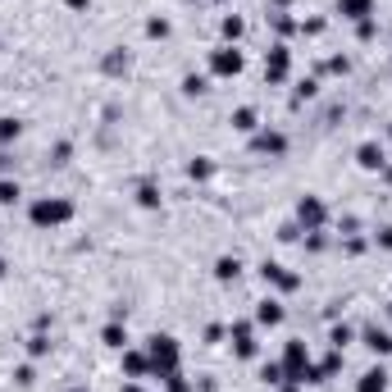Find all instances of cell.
<instances>
[{
	"label": "cell",
	"mask_w": 392,
	"mask_h": 392,
	"mask_svg": "<svg viewBox=\"0 0 392 392\" xmlns=\"http://www.w3.org/2000/svg\"><path fill=\"white\" fill-rule=\"evenodd\" d=\"M27 219H32L37 228H55V224H69V219H73V201H64V196H42V201H32V210H27Z\"/></svg>",
	"instance_id": "6da1fadb"
},
{
	"label": "cell",
	"mask_w": 392,
	"mask_h": 392,
	"mask_svg": "<svg viewBox=\"0 0 392 392\" xmlns=\"http://www.w3.org/2000/svg\"><path fill=\"white\" fill-rule=\"evenodd\" d=\"M146 356H151V374H174L178 369V356H183V351H178V342L169 338V333H156V338H151V347H146Z\"/></svg>",
	"instance_id": "7a4b0ae2"
},
{
	"label": "cell",
	"mask_w": 392,
	"mask_h": 392,
	"mask_svg": "<svg viewBox=\"0 0 392 392\" xmlns=\"http://www.w3.org/2000/svg\"><path fill=\"white\" fill-rule=\"evenodd\" d=\"M242 51H237V46H219V51H210V73H215V78H237V73H242Z\"/></svg>",
	"instance_id": "3957f363"
},
{
	"label": "cell",
	"mask_w": 392,
	"mask_h": 392,
	"mask_svg": "<svg viewBox=\"0 0 392 392\" xmlns=\"http://www.w3.org/2000/svg\"><path fill=\"white\" fill-rule=\"evenodd\" d=\"M324 219H329V210H324L320 196H301V201H296V224H301L305 233H320Z\"/></svg>",
	"instance_id": "277c9868"
},
{
	"label": "cell",
	"mask_w": 392,
	"mask_h": 392,
	"mask_svg": "<svg viewBox=\"0 0 392 392\" xmlns=\"http://www.w3.org/2000/svg\"><path fill=\"white\" fill-rule=\"evenodd\" d=\"M288 69H292V51L279 42L270 55H265V78H270V82H283V78H288Z\"/></svg>",
	"instance_id": "5b68a950"
},
{
	"label": "cell",
	"mask_w": 392,
	"mask_h": 392,
	"mask_svg": "<svg viewBox=\"0 0 392 392\" xmlns=\"http://www.w3.org/2000/svg\"><path fill=\"white\" fill-rule=\"evenodd\" d=\"M260 279H265V283H274L279 292H296V288H301V279H296V274H288L283 265H274V260H265V265H260Z\"/></svg>",
	"instance_id": "8992f818"
},
{
	"label": "cell",
	"mask_w": 392,
	"mask_h": 392,
	"mask_svg": "<svg viewBox=\"0 0 392 392\" xmlns=\"http://www.w3.org/2000/svg\"><path fill=\"white\" fill-rule=\"evenodd\" d=\"M228 338H233V351H237L242 360L255 356V329H251V324H233V329H228Z\"/></svg>",
	"instance_id": "52a82bcc"
},
{
	"label": "cell",
	"mask_w": 392,
	"mask_h": 392,
	"mask_svg": "<svg viewBox=\"0 0 392 392\" xmlns=\"http://www.w3.org/2000/svg\"><path fill=\"white\" fill-rule=\"evenodd\" d=\"M360 338H365V347L374 351V356H392V333H388V329H379V324H369V329L360 333Z\"/></svg>",
	"instance_id": "ba28073f"
},
{
	"label": "cell",
	"mask_w": 392,
	"mask_h": 392,
	"mask_svg": "<svg viewBox=\"0 0 392 392\" xmlns=\"http://www.w3.org/2000/svg\"><path fill=\"white\" fill-rule=\"evenodd\" d=\"M123 374H128V379H146L151 374V356H146V351H128V347H123Z\"/></svg>",
	"instance_id": "9c48e42d"
},
{
	"label": "cell",
	"mask_w": 392,
	"mask_h": 392,
	"mask_svg": "<svg viewBox=\"0 0 392 392\" xmlns=\"http://www.w3.org/2000/svg\"><path fill=\"white\" fill-rule=\"evenodd\" d=\"M338 14L351 18V23H365L374 14V0H338Z\"/></svg>",
	"instance_id": "30bf717a"
},
{
	"label": "cell",
	"mask_w": 392,
	"mask_h": 392,
	"mask_svg": "<svg viewBox=\"0 0 392 392\" xmlns=\"http://www.w3.org/2000/svg\"><path fill=\"white\" fill-rule=\"evenodd\" d=\"M255 151H260V156H283V151H288V137H283V132H255Z\"/></svg>",
	"instance_id": "8fae6325"
},
{
	"label": "cell",
	"mask_w": 392,
	"mask_h": 392,
	"mask_svg": "<svg viewBox=\"0 0 392 392\" xmlns=\"http://www.w3.org/2000/svg\"><path fill=\"white\" fill-rule=\"evenodd\" d=\"M356 165L360 169H384L388 160H384V146H379V141H365V146L356 151Z\"/></svg>",
	"instance_id": "7c38bea8"
},
{
	"label": "cell",
	"mask_w": 392,
	"mask_h": 392,
	"mask_svg": "<svg viewBox=\"0 0 392 392\" xmlns=\"http://www.w3.org/2000/svg\"><path fill=\"white\" fill-rule=\"evenodd\" d=\"M255 324H283V301H274V296H265L260 305H255Z\"/></svg>",
	"instance_id": "4fadbf2b"
},
{
	"label": "cell",
	"mask_w": 392,
	"mask_h": 392,
	"mask_svg": "<svg viewBox=\"0 0 392 392\" xmlns=\"http://www.w3.org/2000/svg\"><path fill=\"white\" fill-rule=\"evenodd\" d=\"M356 392H388V369H365L360 374V384H356Z\"/></svg>",
	"instance_id": "5bb4252c"
},
{
	"label": "cell",
	"mask_w": 392,
	"mask_h": 392,
	"mask_svg": "<svg viewBox=\"0 0 392 392\" xmlns=\"http://www.w3.org/2000/svg\"><path fill=\"white\" fill-rule=\"evenodd\" d=\"M237 274H242V260H237V255H219L215 260V279L219 283H237Z\"/></svg>",
	"instance_id": "9a60e30c"
},
{
	"label": "cell",
	"mask_w": 392,
	"mask_h": 392,
	"mask_svg": "<svg viewBox=\"0 0 392 392\" xmlns=\"http://www.w3.org/2000/svg\"><path fill=\"white\" fill-rule=\"evenodd\" d=\"M233 128H237V132H255V110H251V105L233 110Z\"/></svg>",
	"instance_id": "2e32d148"
},
{
	"label": "cell",
	"mask_w": 392,
	"mask_h": 392,
	"mask_svg": "<svg viewBox=\"0 0 392 392\" xmlns=\"http://www.w3.org/2000/svg\"><path fill=\"white\" fill-rule=\"evenodd\" d=\"M101 342L105 347H128V333L119 329V324H105V333H101Z\"/></svg>",
	"instance_id": "e0dca14e"
},
{
	"label": "cell",
	"mask_w": 392,
	"mask_h": 392,
	"mask_svg": "<svg viewBox=\"0 0 392 392\" xmlns=\"http://www.w3.org/2000/svg\"><path fill=\"white\" fill-rule=\"evenodd\" d=\"M137 206L156 210V206H160V187H156V183H141V187H137Z\"/></svg>",
	"instance_id": "ac0fdd59"
},
{
	"label": "cell",
	"mask_w": 392,
	"mask_h": 392,
	"mask_svg": "<svg viewBox=\"0 0 392 392\" xmlns=\"http://www.w3.org/2000/svg\"><path fill=\"white\" fill-rule=\"evenodd\" d=\"M351 338H356V333H351V329H347V324H338V329H333V333H329V342H333V351H342V347H347V342H351Z\"/></svg>",
	"instance_id": "d6986e66"
},
{
	"label": "cell",
	"mask_w": 392,
	"mask_h": 392,
	"mask_svg": "<svg viewBox=\"0 0 392 392\" xmlns=\"http://www.w3.org/2000/svg\"><path fill=\"white\" fill-rule=\"evenodd\" d=\"M224 37H228V46H233L237 37H242V18H237V14H228V18H224Z\"/></svg>",
	"instance_id": "ffe728a7"
},
{
	"label": "cell",
	"mask_w": 392,
	"mask_h": 392,
	"mask_svg": "<svg viewBox=\"0 0 392 392\" xmlns=\"http://www.w3.org/2000/svg\"><path fill=\"white\" fill-rule=\"evenodd\" d=\"M14 201H18V183L0 178V206H14Z\"/></svg>",
	"instance_id": "44dd1931"
},
{
	"label": "cell",
	"mask_w": 392,
	"mask_h": 392,
	"mask_svg": "<svg viewBox=\"0 0 392 392\" xmlns=\"http://www.w3.org/2000/svg\"><path fill=\"white\" fill-rule=\"evenodd\" d=\"M187 174H192V178H210V174H215V165H210V160H192V165H187Z\"/></svg>",
	"instance_id": "7402d4cb"
},
{
	"label": "cell",
	"mask_w": 392,
	"mask_h": 392,
	"mask_svg": "<svg viewBox=\"0 0 392 392\" xmlns=\"http://www.w3.org/2000/svg\"><path fill=\"white\" fill-rule=\"evenodd\" d=\"M183 91H187V96H201V91H206V78H196V73H187V78H183Z\"/></svg>",
	"instance_id": "603a6c76"
},
{
	"label": "cell",
	"mask_w": 392,
	"mask_h": 392,
	"mask_svg": "<svg viewBox=\"0 0 392 392\" xmlns=\"http://www.w3.org/2000/svg\"><path fill=\"white\" fill-rule=\"evenodd\" d=\"M18 137V123L14 119H0V141H14Z\"/></svg>",
	"instance_id": "cb8c5ba5"
},
{
	"label": "cell",
	"mask_w": 392,
	"mask_h": 392,
	"mask_svg": "<svg viewBox=\"0 0 392 392\" xmlns=\"http://www.w3.org/2000/svg\"><path fill=\"white\" fill-rule=\"evenodd\" d=\"M260 379H265V384H283V365H265Z\"/></svg>",
	"instance_id": "d4e9b609"
},
{
	"label": "cell",
	"mask_w": 392,
	"mask_h": 392,
	"mask_svg": "<svg viewBox=\"0 0 392 392\" xmlns=\"http://www.w3.org/2000/svg\"><path fill=\"white\" fill-rule=\"evenodd\" d=\"M27 351H32V356H46V351H51V342H46V338H42V333H37V338H32V342H27Z\"/></svg>",
	"instance_id": "484cf974"
},
{
	"label": "cell",
	"mask_w": 392,
	"mask_h": 392,
	"mask_svg": "<svg viewBox=\"0 0 392 392\" xmlns=\"http://www.w3.org/2000/svg\"><path fill=\"white\" fill-rule=\"evenodd\" d=\"M146 32H151V37H169V23H165V18H151Z\"/></svg>",
	"instance_id": "4316f807"
},
{
	"label": "cell",
	"mask_w": 392,
	"mask_h": 392,
	"mask_svg": "<svg viewBox=\"0 0 392 392\" xmlns=\"http://www.w3.org/2000/svg\"><path fill=\"white\" fill-rule=\"evenodd\" d=\"M105 69H110V73H119V69H128V55H110V60H105Z\"/></svg>",
	"instance_id": "83f0119b"
},
{
	"label": "cell",
	"mask_w": 392,
	"mask_h": 392,
	"mask_svg": "<svg viewBox=\"0 0 392 392\" xmlns=\"http://www.w3.org/2000/svg\"><path fill=\"white\" fill-rule=\"evenodd\" d=\"M301 32H305V37H320V32H324V18H310V23H301Z\"/></svg>",
	"instance_id": "f1b7e54d"
},
{
	"label": "cell",
	"mask_w": 392,
	"mask_h": 392,
	"mask_svg": "<svg viewBox=\"0 0 392 392\" xmlns=\"http://www.w3.org/2000/svg\"><path fill=\"white\" fill-rule=\"evenodd\" d=\"M379 246H388V251H392V228H379Z\"/></svg>",
	"instance_id": "f546056e"
},
{
	"label": "cell",
	"mask_w": 392,
	"mask_h": 392,
	"mask_svg": "<svg viewBox=\"0 0 392 392\" xmlns=\"http://www.w3.org/2000/svg\"><path fill=\"white\" fill-rule=\"evenodd\" d=\"M64 5H69V9H87L91 0H64Z\"/></svg>",
	"instance_id": "4dcf8cb0"
},
{
	"label": "cell",
	"mask_w": 392,
	"mask_h": 392,
	"mask_svg": "<svg viewBox=\"0 0 392 392\" xmlns=\"http://www.w3.org/2000/svg\"><path fill=\"white\" fill-rule=\"evenodd\" d=\"M123 392H141V384H137V379H132V384H123Z\"/></svg>",
	"instance_id": "1f68e13d"
},
{
	"label": "cell",
	"mask_w": 392,
	"mask_h": 392,
	"mask_svg": "<svg viewBox=\"0 0 392 392\" xmlns=\"http://www.w3.org/2000/svg\"><path fill=\"white\" fill-rule=\"evenodd\" d=\"M379 174H384V178H388V183H392V169H388V165H384V169H379Z\"/></svg>",
	"instance_id": "d6a6232c"
},
{
	"label": "cell",
	"mask_w": 392,
	"mask_h": 392,
	"mask_svg": "<svg viewBox=\"0 0 392 392\" xmlns=\"http://www.w3.org/2000/svg\"><path fill=\"white\" fill-rule=\"evenodd\" d=\"M69 392H87V388H69Z\"/></svg>",
	"instance_id": "836d02e7"
},
{
	"label": "cell",
	"mask_w": 392,
	"mask_h": 392,
	"mask_svg": "<svg viewBox=\"0 0 392 392\" xmlns=\"http://www.w3.org/2000/svg\"><path fill=\"white\" fill-rule=\"evenodd\" d=\"M0 274H5V260H0Z\"/></svg>",
	"instance_id": "e575fe53"
}]
</instances>
